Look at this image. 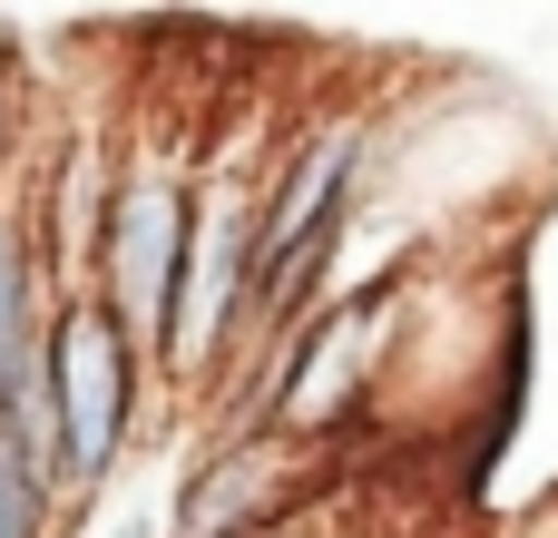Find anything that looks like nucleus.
I'll list each match as a JSON object with an SVG mask.
<instances>
[{
	"instance_id": "423d86ee",
	"label": "nucleus",
	"mask_w": 558,
	"mask_h": 538,
	"mask_svg": "<svg viewBox=\"0 0 558 538\" xmlns=\"http://www.w3.org/2000/svg\"><path fill=\"white\" fill-rule=\"evenodd\" d=\"M108 538H167V510H128V519H118Z\"/></svg>"
},
{
	"instance_id": "7ed1b4c3",
	"label": "nucleus",
	"mask_w": 558,
	"mask_h": 538,
	"mask_svg": "<svg viewBox=\"0 0 558 538\" xmlns=\"http://www.w3.org/2000/svg\"><path fill=\"white\" fill-rule=\"evenodd\" d=\"M314 500L294 431H226L167 500V538H275Z\"/></svg>"
},
{
	"instance_id": "39448f33",
	"label": "nucleus",
	"mask_w": 558,
	"mask_h": 538,
	"mask_svg": "<svg viewBox=\"0 0 558 538\" xmlns=\"http://www.w3.org/2000/svg\"><path fill=\"white\" fill-rule=\"evenodd\" d=\"M59 480L20 451V431H0V538H59Z\"/></svg>"
},
{
	"instance_id": "20e7f679",
	"label": "nucleus",
	"mask_w": 558,
	"mask_h": 538,
	"mask_svg": "<svg viewBox=\"0 0 558 538\" xmlns=\"http://www.w3.org/2000/svg\"><path fill=\"white\" fill-rule=\"evenodd\" d=\"M49 255H39V225L20 206H0V431H20V451L49 470Z\"/></svg>"
},
{
	"instance_id": "f257e3e1",
	"label": "nucleus",
	"mask_w": 558,
	"mask_h": 538,
	"mask_svg": "<svg viewBox=\"0 0 558 538\" xmlns=\"http://www.w3.org/2000/svg\"><path fill=\"white\" fill-rule=\"evenodd\" d=\"M186 284H196V176L186 157H128L88 235V294L137 333L157 382H186Z\"/></svg>"
},
{
	"instance_id": "f03ea898",
	"label": "nucleus",
	"mask_w": 558,
	"mask_h": 538,
	"mask_svg": "<svg viewBox=\"0 0 558 538\" xmlns=\"http://www.w3.org/2000/svg\"><path fill=\"white\" fill-rule=\"evenodd\" d=\"M49 480L59 500H98L137 441V412H147V353L137 333L88 294V284H59L49 294Z\"/></svg>"
}]
</instances>
